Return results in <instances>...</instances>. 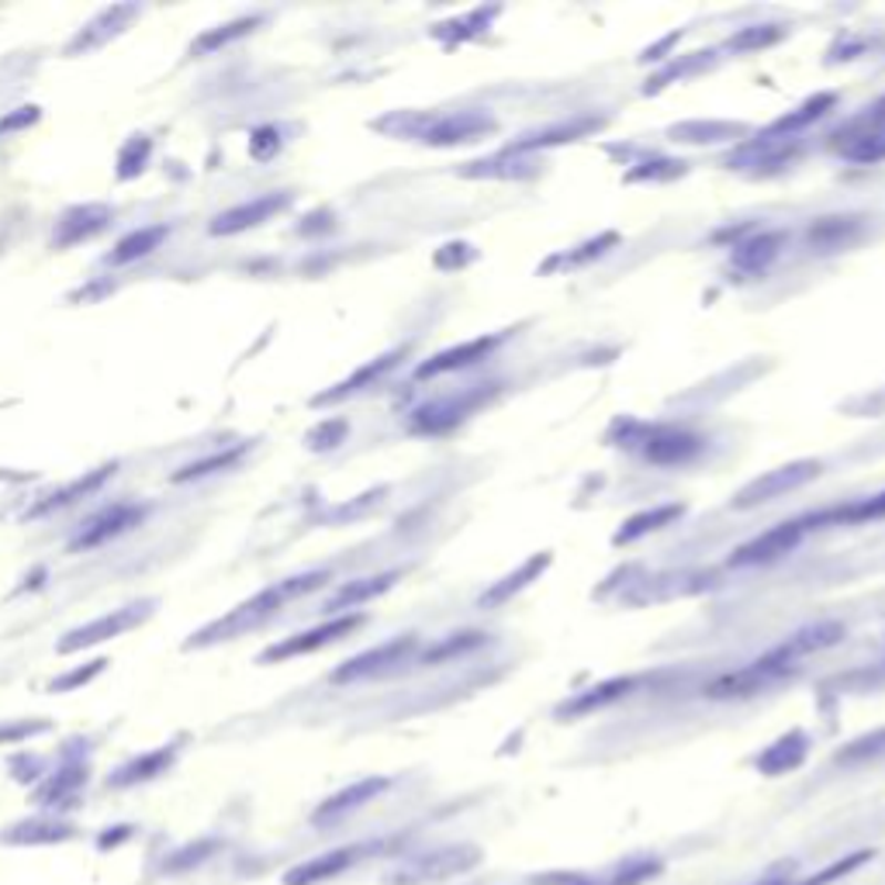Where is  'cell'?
Returning <instances> with one entry per match:
<instances>
[{"label":"cell","mask_w":885,"mask_h":885,"mask_svg":"<svg viewBox=\"0 0 885 885\" xmlns=\"http://www.w3.org/2000/svg\"><path fill=\"white\" fill-rule=\"evenodd\" d=\"M875 854L872 851H858V854H851V858H844V862H837V865H831L826 868L823 875H813L806 885H826V882H834V878H841V875H847V872H854L858 865H865V862H872Z\"/></svg>","instance_id":"obj_35"},{"label":"cell","mask_w":885,"mask_h":885,"mask_svg":"<svg viewBox=\"0 0 885 885\" xmlns=\"http://www.w3.org/2000/svg\"><path fill=\"white\" fill-rule=\"evenodd\" d=\"M637 685H640V678H637V675H626V678L603 681V685H595V689H588V692L575 696L570 702H564V706L557 709V717H585V712H591V709H606V706H613L616 699L630 696V692L637 689Z\"/></svg>","instance_id":"obj_16"},{"label":"cell","mask_w":885,"mask_h":885,"mask_svg":"<svg viewBox=\"0 0 885 885\" xmlns=\"http://www.w3.org/2000/svg\"><path fill=\"white\" fill-rule=\"evenodd\" d=\"M837 104V94H816V97H810L803 107H795L792 114H785V119H779L772 128H768L764 135L768 138H792L795 132H803V128H810L813 122H820L826 111H831Z\"/></svg>","instance_id":"obj_21"},{"label":"cell","mask_w":885,"mask_h":885,"mask_svg":"<svg viewBox=\"0 0 885 885\" xmlns=\"http://www.w3.org/2000/svg\"><path fill=\"white\" fill-rule=\"evenodd\" d=\"M844 622L837 619H823V622H813V626H803V630H795L789 640H782L775 650L782 654V658H789L792 665H799L803 658H810V654L816 650H826V647H834L844 640Z\"/></svg>","instance_id":"obj_11"},{"label":"cell","mask_w":885,"mask_h":885,"mask_svg":"<svg viewBox=\"0 0 885 885\" xmlns=\"http://www.w3.org/2000/svg\"><path fill=\"white\" fill-rule=\"evenodd\" d=\"M495 132V119L484 111H453V114H419L412 119L409 135L430 142V146H461V142H477Z\"/></svg>","instance_id":"obj_1"},{"label":"cell","mask_w":885,"mask_h":885,"mask_svg":"<svg viewBox=\"0 0 885 885\" xmlns=\"http://www.w3.org/2000/svg\"><path fill=\"white\" fill-rule=\"evenodd\" d=\"M481 644H484V634H477V630L443 637L440 644H433L430 650L422 654V665H443V661H453V658H461V654L477 650Z\"/></svg>","instance_id":"obj_26"},{"label":"cell","mask_w":885,"mask_h":885,"mask_svg":"<svg viewBox=\"0 0 885 885\" xmlns=\"http://www.w3.org/2000/svg\"><path fill=\"white\" fill-rule=\"evenodd\" d=\"M862 233V218H820L810 225V249L813 253H834V249H844L851 239H858Z\"/></svg>","instance_id":"obj_20"},{"label":"cell","mask_w":885,"mask_h":885,"mask_svg":"<svg viewBox=\"0 0 885 885\" xmlns=\"http://www.w3.org/2000/svg\"><path fill=\"white\" fill-rule=\"evenodd\" d=\"M288 202H291L288 194H267V197H256V202H249V205H239V208H233V212L218 215L215 225H212V233H215V236H236V233H243V228H253V225L267 222L270 215L284 212V208H288Z\"/></svg>","instance_id":"obj_13"},{"label":"cell","mask_w":885,"mask_h":885,"mask_svg":"<svg viewBox=\"0 0 885 885\" xmlns=\"http://www.w3.org/2000/svg\"><path fill=\"white\" fill-rule=\"evenodd\" d=\"M785 246V233H761V236H751L740 246H733V264L744 270V274H764L779 260V253Z\"/></svg>","instance_id":"obj_19"},{"label":"cell","mask_w":885,"mask_h":885,"mask_svg":"<svg viewBox=\"0 0 885 885\" xmlns=\"http://www.w3.org/2000/svg\"><path fill=\"white\" fill-rule=\"evenodd\" d=\"M782 35H785L782 24H751V28H744V32H737L730 39V49H737V52H754V49H764V45H775Z\"/></svg>","instance_id":"obj_31"},{"label":"cell","mask_w":885,"mask_h":885,"mask_svg":"<svg viewBox=\"0 0 885 885\" xmlns=\"http://www.w3.org/2000/svg\"><path fill=\"white\" fill-rule=\"evenodd\" d=\"M353 858H357V851H353V847L329 851V854H322V858H316V862H308V865L295 868V872L288 875V885H316V882H322V878H332V875H339V872H347V868L353 865Z\"/></svg>","instance_id":"obj_24"},{"label":"cell","mask_w":885,"mask_h":885,"mask_svg":"<svg viewBox=\"0 0 885 885\" xmlns=\"http://www.w3.org/2000/svg\"><path fill=\"white\" fill-rule=\"evenodd\" d=\"M803 533H806V523L795 519V523H782L775 529H768L761 536H754L751 544L740 547L730 564L733 567H754V564H775L782 560L785 554H792L799 544H803Z\"/></svg>","instance_id":"obj_6"},{"label":"cell","mask_w":885,"mask_h":885,"mask_svg":"<svg viewBox=\"0 0 885 885\" xmlns=\"http://www.w3.org/2000/svg\"><path fill=\"white\" fill-rule=\"evenodd\" d=\"M415 650H419V640L412 634L409 637H394V640H388V644H381L374 650L357 654V658L347 661L342 668H336L332 671V681L336 685H347V681H363V678H381V675L394 671L398 665H405Z\"/></svg>","instance_id":"obj_4"},{"label":"cell","mask_w":885,"mask_h":885,"mask_svg":"<svg viewBox=\"0 0 885 885\" xmlns=\"http://www.w3.org/2000/svg\"><path fill=\"white\" fill-rule=\"evenodd\" d=\"M681 512H685L681 505H658V508H650V512H640V516L622 523V529L613 536V544L622 547V544H634V539H640V536H647L654 529H665L675 519H681Z\"/></svg>","instance_id":"obj_23"},{"label":"cell","mask_w":885,"mask_h":885,"mask_svg":"<svg viewBox=\"0 0 885 885\" xmlns=\"http://www.w3.org/2000/svg\"><path fill=\"white\" fill-rule=\"evenodd\" d=\"M360 622H363V616H339V619H329V622L316 626V630L298 634V637H291V640H284V644L270 647V650L264 654V661H284V658H295V654H311V650H319V647H329L332 640H342L347 634H353Z\"/></svg>","instance_id":"obj_7"},{"label":"cell","mask_w":885,"mask_h":885,"mask_svg":"<svg viewBox=\"0 0 885 885\" xmlns=\"http://www.w3.org/2000/svg\"><path fill=\"white\" fill-rule=\"evenodd\" d=\"M547 567H550V554H547V550H544V554H533V557L516 570V575H505L502 582H495L488 591H484L477 606H481V609H498V606H505L512 595H519L526 585H533L539 575H544Z\"/></svg>","instance_id":"obj_17"},{"label":"cell","mask_w":885,"mask_h":885,"mask_svg":"<svg viewBox=\"0 0 885 885\" xmlns=\"http://www.w3.org/2000/svg\"><path fill=\"white\" fill-rule=\"evenodd\" d=\"M107 471H111V467L97 471V474H94L91 481H76V484H73V488H66V492H60V495H52V498H49L45 505H39V512H42V508H52V505H66V502H73V495H83V492H91V488H94V484H101V481L107 477Z\"/></svg>","instance_id":"obj_36"},{"label":"cell","mask_w":885,"mask_h":885,"mask_svg":"<svg viewBox=\"0 0 885 885\" xmlns=\"http://www.w3.org/2000/svg\"><path fill=\"white\" fill-rule=\"evenodd\" d=\"M256 24V18H249V21H236V24H228V32H215V35H205L202 42H197V49H215V45H225L228 39H236V35H243L246 28H253Z\"/></svg>","instance_id":"obj_37"},{"label":"cell","mask_w":885,"mask_h":885,"mask_svg":"<svg viewBox=\"0 0 885 885\" xmlns=\"http://www.w3.org/2000/svg\"><path fill=\"white\" fill-rule=\"evenodd\" d=\"M820 471H823L820 461H792L785 467L764 471L761 477H754L751 484H744V488L733 495V508L748 512V508L768 505L775 498H785L789 492H799V488H806L810 481H816Z\"/></svg>","instance_id":"obj_2"},{"label":"cell","mask_w":885,"mask_h":885,"mask_svg":"<svg viewBox=\"0 0 885 885\" xmlns=\"http://www.w3.org/2000/svg\"><path fill=\"white\" fill-rule=\"evenodd\" d=\"M806 751H810V737L803 730H792V733L779 737L775 744L758 758V768L764 775H785L806 761Z\"/></svg>","instance_id":"obj_18"},{"label":"cell","mask_w":885,"mask_h":885,"mask_svg":"<svg viewBox=\"0 0 885 885\" xmlns=\"http://www.w3.org/2000/svg\"><path fill=\"white\" fill-rule=\"evenodd\" d=\"M163 764H169V751H159V754H150V758H142V761H135V764H128L125 772L114 779L119 785H132V782H138V779H150V775H156Z\"/></svg>","instance_id":"obj_33"},{"label":"cell","mask_w":885,"mask_h":885,"mask_svg":"<svg viewBox=\"0 0 885 885\" xmlns=\"http://www.w3.org/2000/svg\"><path fill=\"white\" fill-rule=\"evenodd\" d=\"M239 453H243V446L228 450V453H215V456H208V461H202V464H191V467H184V471H181L174 481H187V477H202V474L222 471V467H228V464H236V461H239Z\"/></svg>","instance_id":"obj_34"},{"label":"cell","mask_w":885,"mask_h":885,"mask_svg":"<svg viewBox=\"0 0 885 885\" xmlns=\"http://www.w3.org/2000/svg\"><path fill=\"white\" fill-rule=\"evenodd\" d=\"M481 854L467 844H450V847H440L433 854H425V858H419L415 865H409V872H419L415 878L409 882H436V878H450V875H461L467 868L477 865Z\"/></svg>","instance_id":"obj_12"},{"label":"cell","mask_w":885,"mask_h":885,"mask_svg":"<svg viewBox=\"0 0 885 885\" xmlns=\"http://www.w3.org/2000/svg\"><path fill=\"white\" fill-rule=\"evenodd\" d=\"M398 357H402V353H388V357H378L374 363H367L363 370H357V374H353L350 381H342V384H339L336 391L322 394V398H319V402H336V398H342V394L363 391L367 384H374V381H378L381 374H388V370H391V367L398 363Z\"/></svg>","instance_id":"obj_27"},{"label":"cell","mask_w":885,"mask_h":885,"mask_svg":"<svg viewBox=\"0 0 885 885\" xmlns=\"http://www.w3.org/2000/svg\"><path fill=\"white\" fill-rule=\"evenodd\" d=\"M841 764H868V761H885V730L865 733L858 740H851L844 751H837Z\"/></svg>","instance_id":"obj_29"},{"label":"cell","mask_w":885,"mask_h":885,"mask_svg":"<svg viewBox=\"0 0 885 885\" xmlns=\"http://www.w3.org/2000/svg\"><path fill=\"white\" fill-rule=\"evenodd\" d=\"M398 582V570H388V575H378V578H360V582H347L332 598H329V613H342V609H353V606H363L370 598H378L381 591H388L391 585Z\"/></svg>","instance_id":"obj_22"},{"label":"cell","mask_w":885,"mask_h":885,"mask_svg":"<svg viewBox=\"0 0 885 885\" xmlns=\"http://www.w3.org/2000/svg\"><path fill=\"white\" fill-rule=\"evenodd\" d=\"M616 243H619V236H616V233H606V236H598V239H591V243L578 246V253H567V256H560L557 264H564V267H585L588 260H598V256H603L606 249H613ZM557 264H547L544 270H550V267H557Z\"/></svg>","instance_id":"obj_32"},{"label":"cell","mask_w":885,"mask_h":885,"mask_svg":"<svg viewBox=\"0 0 885 885\" xmlns=\"http://www.w3.org/2000/svg\"><path fill=\"white\" fill-rule=\"evenodd\" d=\"M868 122H872L875 132H885V97L875 101V107L868 111Z\"/></svg>","instance_id":"obj_38"},{"label":"cell","mask_w":885,"mask_h":885,"mask_svg":"<svg viewBox=\"0 0 885 885\" xmlns=\"http://www.w3.org/2000/svg\"><path fill=\"white\" fill-rule=\"evenodd\" d=\"M495 388L484 391L481 384L471 388V391H461V398H443V402H433V405H422L412 419V425L419 433H446L453 430L456 422H464L467 415H474L484 402L492 398Z\"/></svg>","instance_id":"obj_5"},{"label":"cell","mask_w":885,"mask_h":885,"mask_svg":"<svg viewBox=\"0 0 885 885\" xmlns=\"http://www.w3.org/2000/svg\"><path fill=\"white\" fill-rule=\"evenodd\" d=\"M166 239V225H153V228H138V233H132V236H125L119 246H114V253H111V260L114 264H132V260H138V256H146V253H153L159 243Z\"/></svg>","instance_id":"obj_25"},{"label":"cell","mask_w":885,"mask_h":885,"mask_svg":"<svg viewBox=\"0 0 885 885\" xmlns=\"http://www.w3.org/2000/svg\"><path fill=\"white\" fill-rule=\"evenodd\" d=\"M768 885H782V882H768Z\"/></svg>","instance_id":"obj_39"},{"label":"cell","mask_w":885,"mask_h":885,"mask_svg":"<svg viewBox=\"0 0 885 885\" xmlns=\"http://www.w3.org/2000/svg\"><path fill=\"white\" fill-rule=\"evenodd\" d=\"M142 616H146V613H138V606H128V609H119V613H111V616H101V619H94V622H88V626H80V630H73V634L60 644V650L70 654V650H80V647L101 644V640H107V637H119L122 630L135 626Z\"/></svg>","instance_id":"obj_14"},{"label":"cell","mask_w":885,"mask_h":885,"mask_svg":"<svg viewBox=\"0 0 885 885\" xmlns=\"http://www.w3.org/2000/svg\"><path fill=\"white\" fill-rule=\"evenodd\" d=\"M702 440L685 433V430H654L644 440V456L658 467H678V464H692L702 453Z\"/></svg>","instance_id":"obj_8"},{"label":"cell","mask_w":885,"mask_h":885,"mask_svg":"<svg viewBox=\"0 0 885 885\" xmlns=\"http://www.w3.org/2000/svg\"><path fill=\"white\" fill-rule=\"evenodd\" d=\"M384 789H388V779H367V782H357L350 789H342V792H336L332 799H326V803L316 810V823L326 826V823H336L342 816H350L353 810L370 803V799H378Z\"/></svg>","instance_id":"obj_15"},{"label":"cell","mask_w":885,"mask_h":885,"mask_svg":"<svg viewBox=\"0 0 885 885\" xmlns=\"http://www.w3.org/2000/svg\"><path fill=\"white\" fill-rule=\"evenodd\" d=\"M142 516H146V508H142V505H128V502L111 505V508L101 512L97 519H91V526L73 539L70 550H91V547H101L104 539H111V536H119V533L132 529Z\"/></svg>","instance_id":"obj_10"},{"label":"cell","mask_w":885,"mask_h":885,"mask_svg":"<svg viewBox=\"0 0 885 885\" xmlns=\"http://www.w3.org/2000/svg\"><path fill=\"white\" fill-rule=\"evenodd\" d=\"M868 523V519H885V492H878L875 498H865V502H854L847 508H837V512H826V516H816V523Z\"/></svg>","instance_id":"obj_30"},{"label":"cell","mask_w":885,"mask_h":885,"mask_svg":"<svg viewBox=\"0 0 885 885\" xmlns=\"http://www.w3.org/2000/svg\"><path fill=\"white\" fill-rule=\"evenodd\" d=\"M505 336H481V339H471V342H461V347H453V350H443L436 353L430 363H422L415 370V378L425 381V378H440V374H450V370H464V367H474L481 363L484 357H492L498 350V342Z\"/></svg>","instance_id":"obj_9"},{"label":"cell","mask_w":885,"mask_h":885,"mask_svg":"<svg viewBox=\"0 0 885 885\" xmlns=\"http://www.w3.org/2000/svg\"><path fill=\"white\" fill-rule=\"evenodd\" d=\"M671 135L681 138V142H720V138L744 135V125H730V122H685V125H675Z\"/></svg>","instance_id":"obj_28"},{"label":"cell","mask_w":885,"mask_h":885,"mask_svg":"<svg viewBox=\"0 0 885 885\" xmlns=\"http://www.w3.org/2000/svg\"><path fill=\"white\" fill-rule=\"evenodd\" d=\"M799 665H792L789 658H782L779 650H768L764 658L751 661L748 668L740 671H730L723 675L720 681L709 685V696L712 699H748V696H758L764 689H772L782 678H789Z\"/></svg>","instance_id":"obj_3"}]
</instances>
